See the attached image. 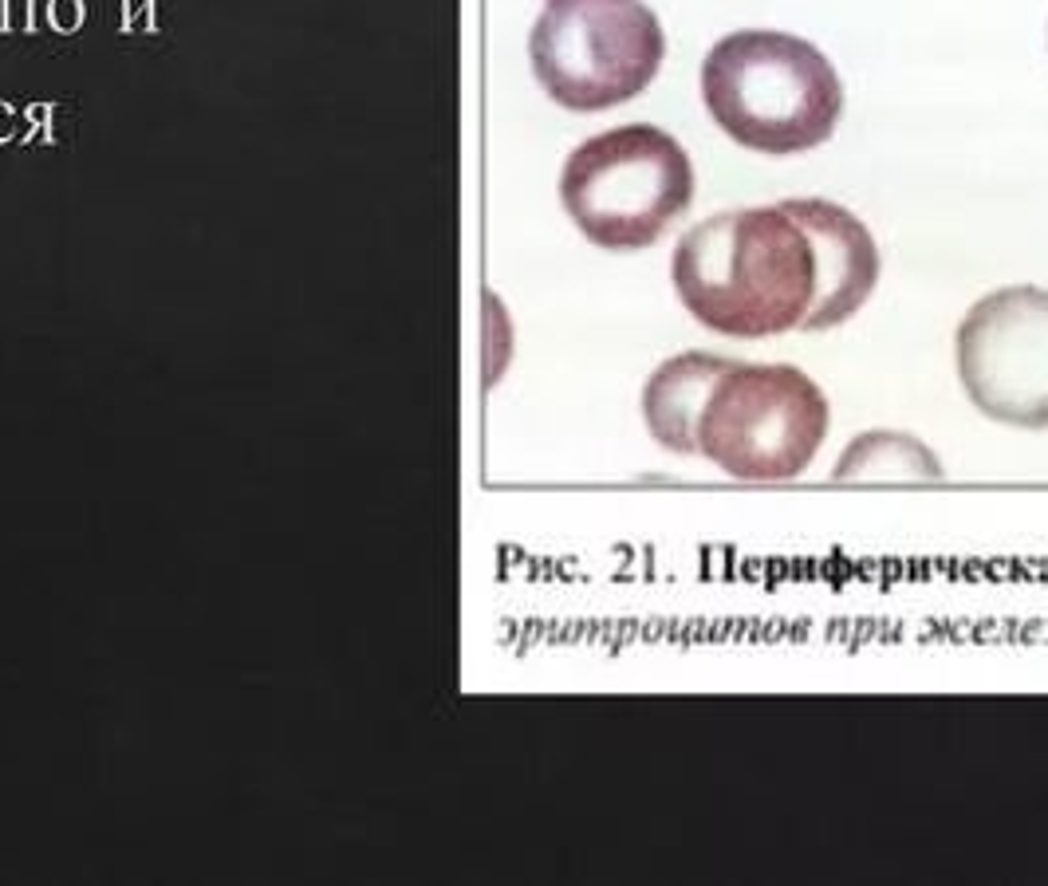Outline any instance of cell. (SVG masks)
Wrapping results in <instances>:
<instances>
[{
	"label": "cell",
	"instance_id": "3",
	"mask_svg": "<svg viewBox=\"0 0 1048 886\" xmlns=\"http://www.w3.org/2000/svg\"><path fill=\"white\" fill-rule=\"evenodd\" d=\"M576 229L607 253H639L694 201V166L678 138L635 123L580 142L560 174Z\"/></svg>",
	"mask_w": 1048,
	"mask_h": 886
},
{
	"label": "cell",
	"instance_id": "8",
	"mask_svg": "<svg viewBox=\"0 0 1048 886\" xmlns=\"http://www.w3.org/2000/svg\"><path fill=\"white\" fill-rule=\"evenodd\" d=\"M733 367V359H721L710 351H686L674 355L647 379L643 390V418L647 430L662 449L674 453H698V418L706 410V398L714 382Z\"/></svg>",
	"mask_w": 1048,
	"mask_h": 886
},
{
	"label": "cell",
	"instance_id": "7",
	"mask_svg": "<svg viewBox=\"0 0 1048 886\" xmlns=\"http://www.w3.org/2000/svg\"><path fill=\"white\" fill-rule=\"evenodd\" d=\"M781 205L800 221L816 253V300L800 331H828L867 304L871 288L879 284V249L867 225L836 201L796 197Z\"/></svg>",
	"mask_w": 1048,
	"mask_h": 886
},
{
	"label": "cell",
	"instance_id": "5",
	"mask_svg": "<svg viewBox=\"0 0 1048 886\" xmlns=\"http://www.w3.org/2000/svg\"><path fill=\"white\" fill-rule=\"evenodd\" d=\"M828 398L788 363H733L698 418V453L737 481H792L828 438Z\"/></svg>",
	"mask_w": 1048,
	"mask_h": 886
},
{
	"label": "cell",
	"instance_id": "2",
	"mask_svg": "<svg viewBox=\"0 0 1048 886\" xmlns=\"http://www.w3.org/2000/svg\"><path fill=\"white\" fill-rule=\"evenodd\" d=\"M702 99L733 142L773 158L816 150L844 115V83L828 56L800 36L761 28L710 48Z\"/></svg>",
	"mask_w": 1048,
	"mask_h": 886
},
{
	"label": "cell",
	"instance_id": "4",
	"mask_svg": "<svg viewBox=\"0 0 1048 886\" xmlns=\"http://www.w3.org/2000/svg\"><path fill=\"white\" fill-rule=\"evenodd\" d=\"M662 56V24L643 0H548L528 36L536 83L568 111L635 99L651 87Z\"/></svg>",
	"mask_w": 1048,
	"mask_h": 886
},
{
	"label": "cell",
	"instance_id": "9",
	"mask_svg": "<svg viewBox=\"0 0 1048 886\" xmlns=\"http://www.w3.org/2000/svg\"><path fill=\"white\" fill-rule=\"evenodd\" d=\"M840 481H871V477H942L938 457L922 442L907 438V434H891V430H875L855 438L840 465H836Z\"/></svg>",
	"mask_w": 1048,
	"mask_h": 886
},
{
	"label": "cell",
	"instance_id": "6",
	"mask_svg": "<svg viewBox=\"0 0 1048 886\" xmlns=\"http://www.w3.org/2000/svg\"><path fill=\"white\" fill-rule=\"evenodd\" d=\"M958 379L985 418L1048 430V292L1013 284L978 300L958 327Z\"/></svg>",
	"mask_w": 1048,
	"mask_h": 886
},
{
	"label": "cell",
	"instance_id": "1",
	"mask_svg": "<svg viewBox=\"0 0 1048 886\" xmlns=\"http://www.w3.org/2000/svg\"><path fill=\"white\" fill-rule=\"evenodd\" d=\"M670 280L702 327L765 339L804 323L816 300V253L785 205L733 209L682 233Z\"/></svg>",
	"mask_w": 1048,
	"mask_h": 886
}]
</instances>
